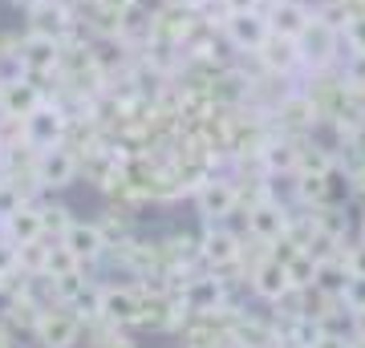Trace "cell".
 Returning <instances> with one entry per match:
<instances>
[{"label": "cell", "instance_id": "cell-1", "mask_svg": "<svg viewBox=\"0 0 365 348\" xmlns=\"http://www.w3.org/2000/svg\"><path fill=\"white\" fill-rule=\"evenodd\" d=\"M297 45H300V61H304V65H313V69L329 65L341 53V28H337V21L325 16V13H313V21H309V28L297 37Z\"/></svg>", "mask_w": 365, "mask_h": 348}, {"label": "cell", "instance_id": "cell-2", "mask_svg": "<svg viewBox=\"0 0 365 348\" xmlns=\"http://www.w3.org/2000/svg\"><path fill=\"white\" fill-rule=\"evenodd\" d=\"M195 206L207 223H223L240 206V186L232 179H220V174H207V179L195 186Z\"/></svg>", "mask_w": 365, "mask_h": 348}, {"label": "cell", "instance_id": "cell-3", "mask_svg": "<svg viewBox=\"0 0 365 348\" xmlns=\"http://www.w3.org/2000/svg\"><path fill=\"white\" fill-rule=\"evenodd\" d=\"M288 227H292V215H288V206L280 203V199L264 194L260 203H252V211H248V235L256 239V243L272 247Z\"/></svg>", "mask_w": 365, "mask_h": 348}, {"label": "cell", "instance_id": "cell-4", "mask_svg": "<svg viewBox=\"0 0 365 348\" xmlns=\"http://www.w3.org/2000/svg\"><path fill=\"white\" fill-rule=\"evenodd\" d=\"M223 33L232 41L240 53H260L264 41L272 37V28H268V16L260 9H248V13H227L223 21Z\"/></svg>", "mask_w": 365, "mask_h": 348}, {"label": "cell", "instance_id": "cell-5", "mask_svg": "<svg viewBox=\"0 0 365 348\" xmlns=\"http://www.w3.org/2000/svg\"><path fill=\"white\" fill-rule=\"evenodd\" d=\"M240 255H244L240 235L220 227V223H211L207 231H203V239H199V259H203L211 271H223V268H232V263H240Z\"/></svg>", "mask_w": 365, "mask_h": 348}, {"label": "cell", "instance_id": "cell-6", "mask_svg": "<svg viewBox=\"0 0 365 348\" xmlns=\"http://www.w3.org/2000/svg\"><path fill=\"white\" fill-rule=\"evenodd\" d=\"M78 332H81L78 316H69L61 308H45L37 316V324H33V336H37L41 348H73L78 344Z\"/></svg>", "mask_w": 365, "mask_h": 348}, {"label": "cell", "instance_id": "cell-7", "mask_svg": "<svg viewBox=\"0 0 365 348\" xmlns=\"http://www.w3.org/2000/svg\"><path fill=\"white\" fill-rule=\"evenodd\" d=\"M66 114L57 110V105H45L41 102L33 114L25 117V142L37 146V150H49V146H61V138H66Z\"/></svg>", "mask_w": 365, "mask_h": 348}, {"label": "cell", "instance_id": "cell-8", "mask_svg": "<svg viewBox=\"0 0 365 348\" xmlns=\"http://www.w3.org/2000/svg\"><path fill=\"white\" fill-rule=\"evenodd\" d=\"M61 243L69 247V255L78 259L81 268H86V263H93V259H102L106 255V231H102V223H86V219H73L66 227V231H61Z\"/></svg>", "mask_w": 365, "mask_h": 348}, {"label": "cell", "instance_id": "cell-9", "mask_svg": "<svg viewBox=\"0 0 365 348\" xmlns=\"http://www.w3.org/2000/svg\"><path fill=\"white\" fill-rule=\"evenodd\" d=\"M78 179V158L69 154L66 146H49L37 158V182L45 191H66L69 182Z\"/></svg>", "mask_w": 365, "mask_h": 348}, {"label": "cell", "instance_id": "cell-10", "mask_svg": "<svg viewBox=\"0 0 365 348\" xmlns=\"http://www.w3.org/2000/svg\"><path fill=\"white\" fill-rule=\"evenodd\" d=\"M41 105V90L29 78H13L0 81V114L13 117V122H25L33 110Z\"/></svg>", "mask_w": 365, "mask_h": 348}, {"label": "cell", "instance_id": "cell-11", "mask_svg": "<svg viewBox=\"0 0 365 348\" xmlns=\"http://www.w3.org/2000/svg\"><path fill=\"white\" fill-rule=\"evenodd\" d=\"M264 16H268V28H272L276 37L297 41L300 33L309 28V21H313V9H309L304 0H276Z\"/></svg>", "mask_w": 365, "mask_h": 348}, {"label": "cell", "instance_id": "cell-12", "mask_svg": "<svg viewBox=\"0 0 365 348\" xmlns=\"http://www.w3.org/2000/svg\"><path fill=\"white\" fill-rule=\"evenodd\" d=\"M138 308H143V300L130 288H102V296H98V320L106 324H134Z\"/></svg>", "mask_w": 365, "mask_h": 348}, {"label": "cell", "instance_id": "cell-13", "mask_svg": "<svg viewBox=\"0 0 365 348\" xmlns=\"http://www.w3.org/2000/svg\"><path fill=\"white\" fill-rule=\"evenodd\" d=\"M16 57H21V73H49V69H57V61H61V41L29 33V41L21 45Z\"/></svg>", "mask_w": 365, "mask_h": 348}, {"label": "cell", "instance_id": "cell-14", "mask_svg": "<svg viewBox=\"0 0 365 348\" xmlns=\"http://www.w3.org/2000/svg\"><path fill=\"white\" fill-rule=\"evenodd\" d=\"M252 292L260 300H268V304H276L280 296H288L292 292V284H288V268L284 263H276L272 255H264L256 268H252Z\"/></svg>", "mask_w": 365, "mask_h": 348}, {"label": "cell", "instance_id": "cell-15", "mask_svg": "<svg viewBox=\"0 0 365 348\" xmlns=\"http://www.w3.org/2000/svg\"><path fill=\"white\" fill-rule=\"evenodd\" d=\"M182 300H187L191 312L211 316V312H220V304H223V280L220 275H195V280L182 284Z\"/></svg>", "mask_w": 365, "mask_h": 348}, {"label": "cell", "instance_id": "cell-16", "mask_svg": "<svg viewBox=\"0 0 365 348\" xmlns=\"http://www.w3.org/2000/svg\"><path fill=\"white\" fill-rule=\"evenodd\" d=\"M260 167L264 174H297L300 170V146L292 142V138H268V142L260 146Z\"/></svg>", "mask_w": 365, "mask_h": 348}, {"label": "cell", "instance_id": "cell-17", "mask_svg": "<svg viewBox=\"0 0 365 348\" xmlns=\"http://www.w3.org/2000/svg\"><path fill=\"white\" fill-rule=\"evenodd\" d=\"M4 223V239L9 243H16V247H29V243H37L41 235H45V223H41V211L37 206H16L9 219H0Z\"/></svg>", "mask_w": 365, "mask_h": 348}, {"label": "cell", "instance_id": "cell-18", "mask_svg": "<svg viewBox=\"0 0 365 348\" xmlns=\"http://www.w3.org/2000/svg\"><path fill=\"white\" fill-rule=\"evenodd\" d=\"M29 13H33V33H41V37L61 41L69 33V13L57 0H37V4H29Z\"/></svg>", "mask_w": 365, "mask_h": 348}, {"label": "cell", "instance_id": "cell-19", "mask_svg": "<svg viewBox=\"0 0 365 348\" xmlns=\"http://www.w3.org/2000/svg\"><path fill=\"white\" fill-rule=\"evenodd\" d=\"M260 57H264V65H268L272 73H292L297 65H304V61H300V45H297V41L276 37V33H272L268 41H264Z\"/></svg>", "mask_w": 365, "mask_h": 348}, {"label": "cell", "instance_id": "cell-20", "mask_svg": "<svg viewBox=\"0 0 365 348\" xmlns=\"http://www.w3.org/2000/svg\"><path fill=\"white\" fill-rule=\"evenodd\" d=\"M329 328H325V320H317V316H292V324L284 328V344L288 348H313L321 336H325Z\"/></svg>", "mask_w": 365, "mask_h": 348}, {"label": "cell", "instance_id": "cell-21", "mask_svg": "<svg viewBox=\"0 0 365 348\" xmlns=\"http://www.w3.org/2000/svg\"><path fill=\"white\" fill-rule=\"evenodd\" d=\"M341 45L349 53H365V9H349L341 16Z\"/></svg>", "mask_w": 365, "mask_h": 348}, {"label": "cell", "instance_id": "cell-22", "mask_svg": "<svg viewBox=\"0 0 365 348\" xmlns=\"http://www.w3.org/2000/svg\"><path fill=\"white\" fill-rule=\"evenodd\" d=\"M288 284L300 288V292H313V284H317V259L309 255V251H300V255L288 263Z\"/></svg>", "mask_w": 365, "mask_h": 348}, {"label": "cell", "instance_id": "cell-23", "mask_svg": "<svg viewBox=\"0 0 365 348\" xmlns=\"http://www.w3.org/2000/svg\"><path fill=\"white\" fill-rule=\"evenodd\" d=\"M78 268H81V263L69 255L66 243H57V247H49V251H45V275H49V280H57V275H69V271H78Z\"/></svg>", "mask_w": 365, "mask_h": 348}, {"label": "cell", "instance_id": "cell-24", "mask_svg": "<svg viewBox=\"0 0 365 348\" xmlns=\"http://www.w3.org/2000/svg\"><path fill=\"white\" fill-rule=\"evenodd\" d=\"M53 284V300H61V304H73V300L86 292V280H81V268L69 271V275H57V280H49Z\"/></svg>", "mask_w": 365, "mask_h": 348}, {"label": "cell", "instance_id": "cell-25", "mask_svg": "<svg viewBox=\"0 0 365 348\" xmlns=\"http://www.w3.org/2000/svg\"><path fill=\"white\" fill-rule=\"evenodd\" d=\"M341 308L349 312H365V275H349V280H345V288H341Z\"/></svg>", "mask_w": 365, "mask_h": 348}, {"label": "cell", "instance_id": "cell-26", "mask_svg": "<svg viewBox=\"0 0 365 348\" xmlns=\"http://www.w3.org/2000/svg\"><path fill=\"white\" fill-rule=\"evenodd\" d=\"M16 271H21V247L0 239V280H13Z\"/></svg>", "mask_w": 365, "mask_h": 348}, {"label": "cell", "instance_id": "cell-27", "mask_svg": "<svg viewBox=\"0 0 365 348\" xmlns=\"http://www.w3.org/2000/svg\"><path fill=\"white\" fill-rule=\"evenodd\" d=\"M41 223H45V231H57V235H61L73 219H69L66 206H49V211H41Z\"/></svg>", "mask_w": 365, "mask_h": 348}, {"label": "cell", "instance_id": "cell-28", "mask_svg": "<svg viewBox=\"0 0 365 348\" xmlns=\"http://www.w3.org/2000/svg\"><path fill=\"white\" fill-rule=\"evenodd\" d=\"M341 259H345L349 275H365V239H357L349 251H341Z\"/></svg>", "mask_w": 365, "mask_h": 348}, {"label": "cell", "instance_id": "cell-29", "mask_svg": "<svg viewBox=\"0 0 365 348\" xmlns=\"http://www.w3.org/2000/svg\"><path fill=\"white\" fill-rule=\"evenodd\" d=\"M345 81L349 85H365V53H349L345 57Z\"/></svg>", "mask_w": 365, "mask_h": 348}, {"label": "cell", "instance_id": "cell-30", "mask_svg": "<svg viewBox=\"0 0 365 348\" xmlns=\"http://www.w3.org/2000/svg\"><path fill=\"white\" fill-rule=\"evenodd\" d=\"M16 206H21V194H16V186H0V219H9Z\"/></svg>", "mask_w": 365, "mask_h": 348}, {"label": "cell", "instance_id": "cell-31", "mask_svg": "<svg viewBox=\"0 0 365 348\" xmlns=\"http://www.w3.org/2000/svg\"><path fill=\"white\" fill-rule=\"evenodd\" d=\"M313 348H353V340H345L341 332H325L321 340H317Z\"/></svg>", "mask_w": 365, "mask_h": 348}, {"label": "cell", "instance_id": "cell-32", "mask_svg": "<svg viewBox=\"0 0 365 348\" xmlns=\"http://www.w3.org/2000/svg\"><path fill=\"white\" fill-rule=\"evenodd\" d=\"M227 4V13H248V9H260L264 0H223Z\"/></svg>", "mask_w": 365, "mask_h": 348}, {"label": "cell", "instance_id": "cell-33", "mask_svg": "<svg viewBox=\"0 0 365 348\" xmlns=\"http://www.w3.org/2000/svg\"><path fill=\"white\" fill-rule=\"evenodd\" d=\"M353 344H365V312H353Z\"/></svg>", "mask_w": 365, "mask_h": 348}, {"label": "cell", "instance_id": "cell-34", "mask_svg": "<svg viewBox=\"0 0 365 348\" xmlns=\"http://www.w3.org/2000/svg\"><path fill=\"white\" fill-rule=\"evenodd\" d=\"M102 348H138V344H134L130 336H110V340H106Z\"/></svg>", "mask_w": 365, "mask_h": 348}, {"label": "cell", "instance_id": "cell-35", "mask_svg": "<svg viewBox=\"0 0 365 348\" xmlns=\"http://www.w3.org/2000/svg\"><path fill=\"white\" fill-rule=\"evenodd\" d=\"M16 4H25V9H29V4H37V0H16Z\"/></svg>", "mask_w": 365, "mask_h": 348}, {"label": "cell", "instance_id": "cell-36", "mask_svg": "<svg viewBox=\"0 0 365 348\" xmlns=\"http://www.w3.org/2000/svg\"><path fill=\"white\" fill-rule=\"evenodd\" d=\"M361 239H365V215H361Z\"/></svg>", "mask_w": 365, "mask_h": 348}, {"label": "cell", "instance_id": "cell-37", "mask_svg": "<svg viewBox=\"0 0 365 348\" xmlns=\"http://www.w3.org/2000/svg\"><path fill=\"white\" fill-rule=\"evenodd\" d=\"M0 288H4V280H0Z\"/></svg>", "mask_w": 365, "mask_h": 348}]
</instances>
